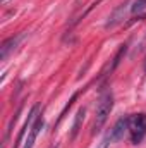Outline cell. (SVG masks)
<instances>
[{
  "label": "cell",
  "mask_w": 146,
  "mask_h": 148,
  "mask_svg": "<svg viewBox=\"0 0 146 148\" xmlns=\"http://www.w3.org/2000/svg\"><path fill=\"white\" fill-rule=\"evenodd\" d=\"M112 109H113V95H112V91H105V93H102L100 98H98V103H96V110H95L93 134L100 133L102 127L107 124Z\"/></svg>",
  "instance_id": "cell-1"
},
{
  "label": "cell",
  "mask_w": 146,
  "mask_h": 148,
  "mask_svg": "<svg viewBox=\"0 0 146 148\" xmlns=\"http://www.w3.org/2000/svg\"><path fill=\"white\" fill-rule=\"evenodd\" d=\"M129 133H131V141L132 145H139L146 136V114H136L131 117L129 124Z\"/></svg>",
  "instance_id": "cell-2"
},
{
  "label": "cell",
  "mask_w": 146,
  "mask_h": 148,
  "mask_svg": "<svg viewBox=\"0 0 146 148\" xmlns=\"http://www.w3.org/2000/svg\"><path fill=\"white\" fill-rule=\"evenodd\" d=\"M24 36H26V33H19V35H14V36L3 40V43L0 47V60H7V57L19 47V43L24 40Z\"/></svg>",
  "instance_id": "cell-3"
},
{
  "label": "cell",
  "mask_w": 146,
  "mask_h": 148,
  "mask_svg": "<svg viewBox=\"0 0 146 148\" xmlns=\"http://www.w3.org/2000/svg\"><path fill=\"white\" fill-rule=\"evenodd\" d=\"M43 127H45V117H43V114H38L36 121L33 122V126H31V129H29V133H28V136H26V140L23 143V148H33L38 134H40V131Z\"/></svg>",
  "instance_id": "cell-4"
},
{
  "label": "cell",
  "mask_w": 146,
  "mask_h": 148,
  "mask_svg": "<svg viewBox=\"0 0 146 148\" xmlns=\"http://www.w3.org/2000/svg\"><path fill=\"white\" fill-rule=\"evenodd\" d=\"M129 124H131V117H129V115L120 117V119L113 124V127L110 129V133H108L112 143H115V141H119V140H122V138H124L126 131L129 129Z\"/></svg>",
  "instance_id": "cell-5"
},
{
  "label": "cell",
  "mask_w": 146,
  "mask_h": 148,
  "mask_svg": "<svg viewBox=\"0 0 146 148\" xmlns=\"http://www.w3.org/2000/svg\"><path fill=\"white\" fill-rule=\"evenodd\" d=\"M38 114H40V107L35 105V107H31V110L28 114V119H26V122H24V126H23V129H21V133H19V136H17V140H16V145L14 148H19L23 145V138L29 133V129H31V126H33V122L36 121Z\"/></svg>",
  "instance_id": "cell-6"
},
{
  "label": "cell",
  "mask_w": 146,
  "mask_h": 148,
  "mask_svg": "<svg viewBox=\"0 0 146 148\" xmlns=\"http://www.w3.org/2000/svg\"><path fill=\"white\" fill-rule=\"evenodd\" d=\"M84 115H86V109H84V107H81L79 110L76 112L72 127H71V140H74V138L77 136V133H79V129H81V124H83V121H84Z\"/></svg>",
  "instance_id": "cell-7"
},
{
  "label": "cell",
  "mask_w": 146,
  "mask_h": 148,
  "mask_svg": "<svg viewBox=\"0 0 146 148\" xmlns=\"http://www.w3.org/2000/svg\"><path fill=\"white\" fill-rule=\"evenodd\" d=\"M126 5H127V3H122L120 7H117V9L113 10V14L108 17V21H107L105 28H112V26H115L119 21H122V19H124V14H126Z\"/></svg>",
  "instance_id": "cell-8"
},
{
  "label": "cell",
  "mask_w": 146,
  "mask_h": 148,
  "mask_svg": "<svg viewBox=\"0 0 146 148\" xmlns=\"http://www.w3.org/2000/svg\"><path fill=\"white\" fill-rule=\"evenodd\" d=\"M126 52H127V45H120V48H119V52L115 53V57L112 59V66H110V73H113L115 69H117V66L120 64V60H122V57L126 55Z\"/></svg>",
  "instance_id": "cell-9"
},
{
  "label": "cell",
  "mask_w": 146,
  "mask_h": 148,
  "mask_svg": "<svg viewBox=\"0 0 146 148\" xmlns=\"http://www.w3.org/2000/svg\"><path fill=\"white\" fill-rule=\"evenodd\" d=\"M146 9V0H134L131 5V12L132 14H141Z\"/></svg>",
  "instance_id": "cell-10"
},
{
  "label": "cell",
  "mask_w": 146,
  "mask_h": 148,
  "mask_svg": "<svg viewBox=\"0 0 146 148\" xmlns=\"http://www.w3.org/2000/svg\"><path fill=\"white\" fill-rule=\"evenodd\" d=\"M19 114H21V107L17 109V112L14 114V117L10 119V122H9V126H7V133H5V141H7V140H9V136H10V131H12V126H14V124L17 122V119H19Z\"/></svg>",
  "instance_id": "cell-11"
},
{
  "label": "cell",
  "mask_w": 146,
  "mask_h": 148,
  "mask_svg": "<svg viewBox=\"0 0 146 148\" xmlns=\"http://www.w3.org/2000/svg\"><path fill=\"white\" fill-rule=\"evenodd\" d=\"M77 95H79V93H77V91H76V93H74L72 97H71V100H69V103H67V105H65V107H64V110L60 112V115H59V122H60V121H62V119H64V115H65V114H67V110H69V109H71V107H72V103H74V102H76V98H77Z\"/></svg>",
  "instance_id": "cell-12"
},
{
  "label": "cell",
  "mask_w": 146,
  "mask_h": 148,
  "mask_svg": "<svg viewBox=\"0 0 146 148\" xmlns=\"http://www.w3.org/2000/svg\"><path fill=\"white\" fill-rule=\"evenodd\" d=\"M110 145H112V140H110V134H107V136H105L98 145H96V148H108Z\"/></svg>",
  "instance_id": "cell-13"
},
{
  "label": "cell",
  "mask_w": 146,
  "mask_h": 148,
  "mask_svg": "<svg viewBox=\"0 0 146 148\" xmlns=\"http://www.w3.org/2000/svg\"><path fill=\"white\" fill-rule=\"evenodd\" d=\"M50 148H59V147H57V145H52V147H50Z\"/></svg>",
  "instance_id": "cell-14"
},
{
  "label": "cell",
  "mask_w": 146,
  "mask_h": 148,
  "mask_svg": "<svg viewBox=\"0 0 146 148\" xmlns=\"http://www.w3.org/2000/svg\"><path fill=\"white\" fill-rule=\"evenodd\" d=\"M145 69H146V64H145Z\"/></svg>",
  "instance_id": "cell-15"
},
{
  "label": "cell",
  "mask_w": 146,
  "mask_h": 148,
  "mask_svg": "<svg viewBox=\"0 0 146 148\" xmlns=\"http://www.w3.org/2000/svg\"><path fill=\"white\" fill-rule=\"evenodd\" d=\"M2 2H5V0H2Z\"/></svg>",
  "instance_id": "cell-16"
}]
</instances>
